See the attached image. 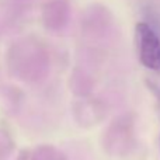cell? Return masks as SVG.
Here are the masks:
<instances>
[{
  "label": "cell",
  "instance_id": "obj_1",
  "mask_svg": "<svg viewBox=\"0 0 160 160\" xmlns=\"http://www.w3.org/2000/svg\"><path fill=\"white\" fill-rule=\"evenodd\" d=\"M136 52L142 66L159 72L160 70V38L148 22L139 21L135 25Z\"/></svg>",
  "mask_w": 160,
  "mask_h": 160
}]
</instances>
